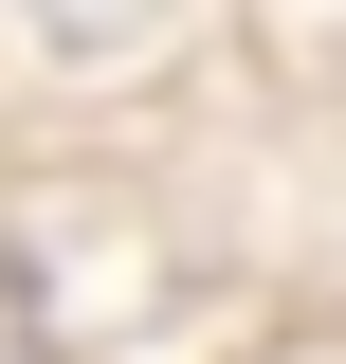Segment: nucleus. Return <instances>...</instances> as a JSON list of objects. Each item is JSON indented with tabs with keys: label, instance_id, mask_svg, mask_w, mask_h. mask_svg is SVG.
I'll return each mask as SVG.
<instances>
[]
</instances>
